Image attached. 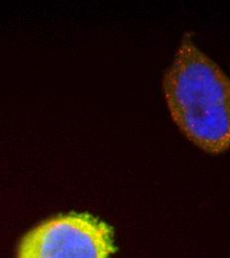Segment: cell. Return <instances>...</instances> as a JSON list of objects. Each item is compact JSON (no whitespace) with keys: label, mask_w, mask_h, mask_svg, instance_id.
<instances>
[{"label":"cell","mask_w":230,"mask_h":258,"mask_svg":"<svg viewBox=\"0 0 230 258\" xmlns=\"http://www.w3.org/2000/svg\"><path fill=\"white\" fill-rule=\"evenodd\" d=\"M170 114L186 137L206 152L230 147V79L190 34L183 38L163 79Z\"/></svg>","instance_id":"1"},{"label":"cell","mask_w":230,"mask_h":258,"mask_svg":"<svg viewBox=\"0 0 230 258\" xmlns=\"http://www.w3.org/2000/svg\"><path fill=\"white\" fill-rule=\"evenodd\" d=\"M112 230L89 214L71 213L34 227L22 239L17 258H109Z\"/></svg>","instance_id":"2"}]
</instances>
